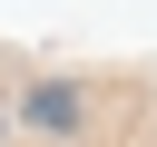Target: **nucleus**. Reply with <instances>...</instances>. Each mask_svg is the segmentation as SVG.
<instances>
[{"mask_svg": "<svg viewBox=\"0 0 157 147\" xmlns=\"http://www.w3.org/2000/svg\"><path fill=\"white\" fill-rule=\"evenodd\" d=\"M29 127H39V137H78V88H59V78L29 88Z\"/></svg>", "mask_w": 157, "mask_h": 147, "instance_id": "nucleus-1", "label": "nucleus"}]
</instances>
